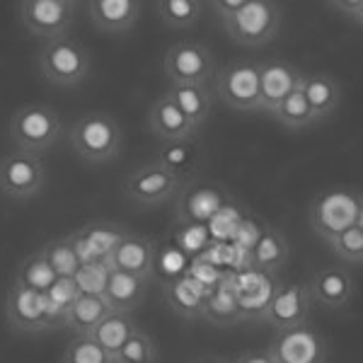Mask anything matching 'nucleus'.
I'll return each instance as SVG.
<instances>
[{"mask_svg":"<svg viewBox=\"0 0 363 363\" xmlns=\"http://www.w3.org/2000/svg\"><path fill=\"white\" fill-rule=\"evenodd\" d=\"M128 233L131 230H126L124 225L114 223V220L99 218L80 225L68 238L73 242V250L78 255L80 264H92V262H107Z\"/></svg>","mask_w":363,"mask_h":363,"instance_id":"obj_14","label":"nucleus"},{"mask_svg":"<svg viewBox=\"0 0 363 363\" xmlns=\"http://www.w3.org/2000/svg\"><path fill=\"white\" fill-rule=\"evenodd\" d=\"M363 196L349 186H330L310 201V228L322 242L330 245L359 223Z\"/></svg>","mask_w":363,"mask_h":363,"instance_id":"obj_4","label":"nucleus"},{"mask_svg":"<svg viewBox=\"0 0 363 363\" xmlns=\"http://www.w3.org/2000/svg\"><path fill=\"white\" fill-rule=\"evenodd\" d=\"M194 201L196 203H191V208H186V218L189 220H203V218H211L208 216V211L203 208V203H223V199L220 196H216V191L213 189H201V191H196L194 194Z\"/></svg>","mask_w":363,"mask_h":363,"instance_id":"obj_39","label":"nucleus"},{"mask_svg":"<svg viewBox=\"0 0 363 363\" xmlns=\"http://www.w3.org/2000/svg\"><path fill=\"white\" fill-rule=\"evenodd\" d=\"M327 247L335 252L337 259H342L344 264H363V230L359 225L349 228Z\"/></svg>","mask_w":363,"mask_h":363,"instance_id":"obj_38","label":"nucleus"},{"mask_svg":"<svg viewBox=\"0 0 363 363\" xmlns=\"http://www.w3.org/2000/svg\"><path fill=\"white\" fill-rule=\"evenodd\" d=\"M303 70L289 61L259 63V112L272 116L277 107L301 85Z\"/></svg>","mask_w":363,"mask_h":363,"instance_id":"obj_16","label":"nucleus"},{"mask_svg":"<svg viewBox=\"0 0 363 363\" xmlns=\"http://www.w3.org/2000/svg\"><path fill=\"white\" fill-rule=\"evenodd\" d=\"M83 296L73 279H58L49 291H46V301H49V325L51 330H61L66 327L70 308L75 301Z\"/></svg>","mask_w":363,"mask_h":363,"instance_id":"obj_32","label":"nucleus"},{"mask_svg":"<svg viewBox=\"0 0 363 363\" xmlns=\"http://www.w3.org/2000/svg\"><path fill=\"white\" fill-rule=\"evenodd\" d=\"M233 363H274L269 351H247V354H240Z\"/></svg>","mask_w":363,"mask_h":363,"instance_id":"obj_41","label":"nucleus"},{"mask_svg":"<svg viewBox=\"0 0 363 363\" xmlns=\"http://www.w3.org/2000/svg\"><path fill=\"white\" fill-rule=\"evenodd\" d=\"M155 259H157V245L150 235L140 233H128L121 240V245L114 250V255L107 259L112 272H124L131 277L150 281L155 274Z\"/></svg>","mask_w":363,"mask_h":363,"instance_id":"obj_17","label":"nucleus"},{"mask_svg":"<svg viewBox=\"0 0 363 363\" xmlns=\"http://www.w3.org/2000/svg\"><path fill=\"white\" fill-rule=\"evenodd\" d=\"M140 330L138 322L133 315L128 313H109L107 318L99 322V327L95 332H92L90 339H95L102 349H107L109 354L116 356L121 349H124V344L131 339L136 332Z\"/></svg>","mask_w":363,"mask_h":363,"instance_id":"obj_28","label":"nucleus"},{"mask_svg":"<svg viewBox=\"0 0 363 363\" xmlns=\"http://www.w3.org/2000/svg\"><path fill=\"white\" fill-rule=\"evenodd\" d=\"M61 363H114V356L90 337H70L61 354Z\"/></svg>","mask_w":363,"mask_h":363,"instance_id":"obj_35","label":"nucleus"},{"mask_svg":"<svg viewBox=\"0 0 363 363\" xmlns=\"http://www.w3.org/2000/svg\"><path fill=\"white\" fill-rule=\"evenodd\" d=\"M3 313L8 320V327L17 335H42L51 332L49 325V301L46 294H39L34 289L17 284L13 279L8 294H5Z\"/></svg>","mask_w":363,"mask_h":363,"instance_id":"obj_11","label":"nucleus"},{"mask_svg":"<svg viewBox=\"0 0 363 363\" xmlns=\"http://www.w3.org/2000/svg\"><path fill=\"white\" fill-rule=\"evenodd\" d=\"M213 90L233 112H259V63L233 61L220 66Z\"/></svg>","mask_w":363,"mask_h":363,"instance_id":"obj_9","label":"nucleus"},{"mask_svg":"<svg viewBox=\"0 0 363 363\" xmlns=\"http://www.w3.org/2000/svg\"><path fill=\"white\" fill-rule=\"evenodd\" d=\"M83 3L78 0H22L17 3V17L29 37L42 44L68 39Z\"/></svg>","mask_w":363,"mask_h":363,"instance_id":"obj_5","label":"nucleus"},{"mask_svg":"<svg viewBox=\"0 0 363 363\" xmlns=\"http://www.w3.org/2000/svg\"><path fill=\"white\" fill-rule=\"evenodd\" d=\"M267 351L274 363H325L327 361L325 337L310 325L274 332V339Z\"/></svg>","mask_w":363,"mask_h":363,"instance_id":"obj_13","label":"nucleus"},{"mask_svg":"<svg viewBox=\"0 0 363 363\" xmlns=\"http://www.w3.org/2000/svg\"><path fill=\"white\" fill-rule=\"evenodd\" d=\"M363 230V201H361V211H359V223H356Z\"/></svg>","mask_w":363,"mask_h":363,"instance_id":"obj_43","label":"nucleus"},{"mask_svg":"<svg viewBox=\"0 0 363 363\" xmlns=\"http://www.w3.org/2000/svg\"><path fill=\"white\" fill-rule=\"evenodd\" d=\"M148 286H150V281H145V279L131 277V274H124V272H112L109 286H107V291H104V301L109 303L112 313L133 315L145 303Z\"/></svg>","mask_w":363,"mask_h":363,"instance_id":"obj_24","label":"nucleus"},{"mask_svg":"<svg viewBox=\"0 0 363 363\" xmlns=\"http://www.w3.org/2000/svg\"><path fill=\"white\" fill-rule=\"evenodd\" d=\"M63 119L56 107L46 102H25L10 114L8 140L13 150L29 155H46L61 143Z\"/></svg>","mask_w":363,"mask_h":363,"instance_id":"obj_2","label":"nucleus"},{"mask_svg":"<svg viewBox=\"0 0 363 363\" xmlns=\"http://www.w3.org/2000/svg\"><path fill=\"white\" fill-rule=\"evenodd\" d=\"M208 8L220 17L228 39L245 49L274 42L284 17L281 5L274 0H213Z\"/></svg>","mask_w":363,"mask_h":363,"instance_id":"obj_1","label":"nucleus"},{"mask_svg":"<svg viewBox=\"0 0 363 363\" xmlns=\"http://www.w3.org/2000/svg\"><path fill=\"white\" fill-rule=\"evenodd\" d=\"M230 279L233 286H235V294L245 318L262 320L267 306L272 303L274 294H277V286H279L277 274L259 272L255 267H245L238 269V272H230Z\"/></svg>","mask_w":363,"mask_h":363,"instance_id":"obj_15","label":"nucleus"},{"mask_svg":"<svg viewBox=\"0 0 363 363\" xmlns=\"http://www.w3.org/2000/svg\"><path fill=\"white\" fill-rule=\"evenodd\" d=\"M109 277H112V267L107 262H92V264H80L73 281L78 284L80 294L104 296L109 286Z\"/></svg>","mask_w":363,"mask_h":363,"instance_id":"obj_37","label":"nucleus"},{"mask_svg":"<svg viewBox=\"0 0 363 363\" xmlns=\"http://www.w3.org/2000/svg\"><path fill=\"white\" fill-rule=\"evenodd\" d=\"M39 250H42V255L46 257V262L51 264L58 279H73L75 272L80 269V259H78V255H75L73 242H70L68 235L51 238L49 242H44Z\"/></svg>","mask_w":363,"mask_h":363,"instance_id":"obj_34","label":"nucleus"},{"mask_svg":"<svg viewBox=\"0 0 363 363\" xmlns=\"http://www.w3.org/2000/svg\"><path fill=\"white\" fill-rule=\"evenodd\" d=\"M15 281L22 286H27V289L39 291V294H46V291L58 281V277H56L54 269H51L49 262H46L42 250H37V252H29L25 259L17 264Z\"/></svg>","mask_w":363,"mask_h":363,"instance_id":"obj_31","label":"nucleus"},{"mask_svg":"<svg viewBox=\"0 0 363 363\" xmlns=\"http://www.w3.org/2000/svg\"><path fill=\"white\" fill-rule=\"evenodd\" d=\"M313 301L322 308L342 310L351 303L356 294V281L344 264L322 267L308 281Z\"/></svg>","mask_w":363,"mask_h":363,"instance_id":"obj_18","label":"nucleus"},{"mask_svg":"<svg viewBox=\"0 0 363 363\" xmlns=\"http://www.w3.org/2000/svg\"><path fill=\"white\" fill-rule=\"evenodd\" d=\"M313 306L315 301L308 281H279L277 294L262 315V322H267L274 332L294 330V327L308 325Z\"/></svg>","mask_w":363,"mask_h":363,"instance_id":"obj_12","label":"nucleus"},{"mask_svg":"<svg viewBox=\"0 0 363 363\" xmlns=\"http://www.w3.org/2000/svg\"><path fill=\"white\" fill-rule=\"evenodd\" d=\"M169 85H211L216 78V56L206 44L182 39L167 46L162 56Z\"/></svg>","mask_w":363,"mask_h":363,"instance_id":"obj_8","label":"nucleus"},{"mask_svg":"<svg viewBox=\"0 0 363 363\" xmlns=\"http://www.w3.org/2000/svg\"><path fill=\"white\" fill-rule=\"evenodd\" d=\"M148 128L160 143H174V140H194L199 128L179 112L177 104L165 92L153 99L148 107Z\"/></svg>","mask_w":363,"mask_h":363,"instance_id":"obj_20","label":"nucleus"},{"mask_svg":"<svg viewBox=\"0 0 363 363\" xmlns=\"http://www.w3.org/2000/svg\"><path fill=\"white\" fill-rule=\"evenodd\" d=\"M208 3L203 0H157L155 13L157 20L172 32H186L201 20Z\"/></svg>","mask_w":363,"mask_h":363,"instance_id":"obj_29","label":"nucleus"},{"mask_svg":"<svg viewBox=\"0 0 363 363\" xmlns=\"http://www.w3.org/2000/svg\"><path fill=\"white\" fill-rule=\"evenodd\" d=\"M272 116L284 128H289V131H303V128H310V126L318 124L313 116V109H310V104H308V97H306V73H303L301 85H298L296 90L279 104L277 112Z\"/></svg>","mask_w":363,"mask_h":363,"instance_id":"obj_30","label":"nucleus"},{"mask_svg":"<svg viewBox=\"0 0 363 363\" xmlns=\"http://www.w3.org/2000/svg\"><path fill=\"white\" fill-rule=\"evenodd\" d=\"M189 182L179 179L157 162H145L126 174L121 182V194L138 208H157L177 199Z\"/></svg>","mask_w":363,"mask_h":363,"instance_id":"obj_7","label":"nucleus"},{"mask_svg":"<svg viewBox=\"0 0 363 363\" xmlns=\"http://www.w3.org/2000/svg\"><path fill=\"white\" fill-rule=\"evenodd\" d=\"M165 95L201 131V126L211 116V109H213V95H211L208 85H169Z\"/></svg>","mask_w":363,"mask_h":363,"instance_id":"obj_26","label":"nucleus"},{"mask_svg":"<svg viewBox=\"0 0 363 363\" xmlns=\"http://www.w3.org/2000/svg\"><path fill=\"white\" fill-rule=\"evenodd\" d=\"M327 8L339 10L344 17H349L356 27L363 29V0H330Z\"/></svg>","mask_w":363,"mask_h":363,"instance_id":"obj_40","label":"nucleus"},{"mask_svg":"<svg viewBox=\"0 0 363 363\" xmlns=\"http://www.w3.org/2000/svg\"><path fill=\"white\" fill-rule=\"evenodd\" d=\"M112 313L109 303L104 301V296H90L83 294L75 301V306L70 308L68 320H66V330L73 337H92V332L99 327L107 315Z\"/></svg>","mask_w":363,"mask_h":363,"instance_id":"obj_27","label":"nucleus"},{"mask_svg":"<svg viewBox=\"0 0 363 363\" xmlns=\"http://www.w3.org/2000/svg\"><path fill=\"white\" fill-rule=\"evenodd\" d=\"M306 97L315 121H325L337 112L342 102V87L330 73L315 70V73H306Z\"/></svg>","mask_w":363,"mask_h":363,"instance_id":"obj_25","label":"nucleus"},{"mask_svg":"<svg viewBox=\"0 0 363 363\" xmlns=\"http://www.w3.org/2000/svg\"><path fill=\"white\" fill-rule=\"evenodd\" d=\"M196 160L194 140H174V143H160L155 155V162L177 174L179 179L189 182V172Z\"/></svg>","mask_w":363,"mask_h":363,"instance_id":"obj_33","label":"nucleus"},{"mask_svg":"<svg viewBox=\"0 0 363 363\" xmlns=\"http://www.w3.org/2000/svg\"><path fill=\"white\" fill-rule=\"evenodd\" d=\"M73 153L87 165H104L119 157L124 145V131L119 121L107 112H87L68 128Z\"/></svg>","mask_w":363,"mask_h":363,"instance_id":"obj_3","label":"nucleus"},{"mask_svg":"<svg viewBox=\"0 0 363 363\" xmlns=\"http://www.w3.org/2000/svg\"><path fill=\"white\" fill-rule=\"evenodd\" d=\"M37 66L42 78L56 87H78L92 70L90 51L75 39H58L39 46Z\"/></svg>","mask_w":363,"mask_h":363,"instance_id":"obj_6","label":"nucleus"},{"mask_svg":"<svg viewBox=\"0 0 363 363\" xmlns=\"http://www.w3.org/2000/svg\"><path fill=\"white\" fill-rule=\"evenodd\" d=\"M90 22L102 34H128L136 27L143 3L138 0H90L85 3Z\"/></svg>","mask_w":363,"mask_h":363,"instance_id":"obj_19","label":"nucleus"},{"mask_svg":"<svg viewBox=\"0 0 363 363\" xmlns=\"http://www.w3.org/2000/svg\"><path fill=\"white\" fill-rule=\"evenodd\" d=\"M46 184V167L39 155L10 153L0 155V194L15 203H25L42 194Z\"/></svg>","mask_w":363,"mask_h":363,"instance_id":"obj_10","label":"nucleus"},{"mask_svg":"<svg viewBox=\"0 0 363 363\" xmlns=\"http://www.w3.org/2000/svg\"><path fill=\"white\" fill-rule=\"evenodd\" d=\"M206 296H208L206 284L194 277L172 279L165 286V301L169 310L184 320H201V310H203Z\"/></svg>","mask_w":363,"mask_h":363,"instance_id":"obj_23","label":"nucleus"},{"mask_svg":"<svg viewBox=\"0 0 363 363\" xmlns=\"http://www.w3.org/2000/svg\"><path fill=\"white\" fill-rule=\"evenodd\" d=\"M114 363H157V344L145 330H138L124 349L114 356Z\"/></svg>","mask_w":363,"mask_h":363,"instance_id":"obj_36","label":"nucleus"},{"mask_svg":"<svg viewBox=\"0 0 363 363\" xmlns=\"http://www.w3.org/2000/svg\"><path fill=\"white\" fill-rule=\"evenodd\" d=\"M201 320H206L213 327H235L240 322L247 320L242 308H240L230 274H223L220 281H216L208 289V296L203 301V310H201Z\"/></svg>","mask_w":363,"mask_h":363,"instance_id":"obj_21","label":"nucleus"},{"mask_svg":"<svg viewBox=\"0 0 363 363\" xmlns=\"http://www.w3.org/2000/svg\"><path fill=\"white\" fill-rule=\"evenodd\" d=\"M196 363H228V361H220V359H203V361H196ZM233 363V361H230Z\"/></svg>","mask_w":363,"mask_h":363,"instance_id":"obj_42","label":"nucleus"},{"mask_svg":"<svg viewBox=\"0 0 363 363\" xmlns=\"http://www.w3.org/2000/svg\"><path fill=\"white\" fill-rule=\"evenodd\" d=\"M291 257V245L281 230L272 225H264L259 240L255 242V247L247 252V267H255L259 272L279 274L281 269L289 264Z\"/></svg>","mask_w":363,"mask_h":363,"instance_id":"obj_22","label":"nucleus"}]
</instances>
